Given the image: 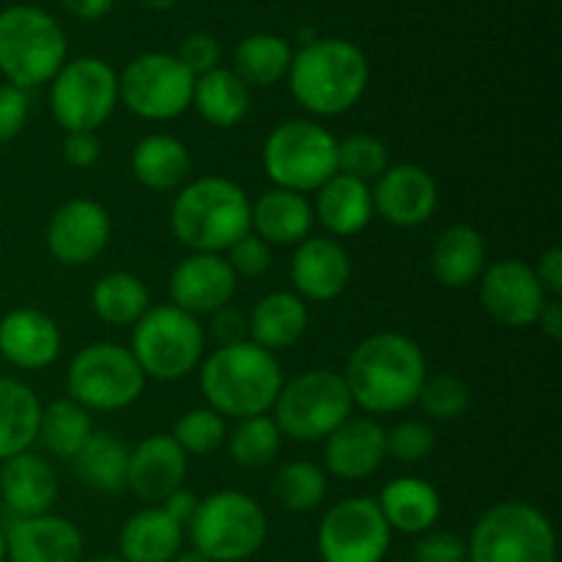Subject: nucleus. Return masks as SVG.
Wrapping results in <instances>:
<instances>
[{
	"instance_id": "f257e3e1",
	"label": "nucleus",
	"mask_w": 562,
	"mask_h": 562,
	"mask_svg": "<svg viewBox=\"0 0 562 562\" xmlns=\"http://www.w3.org/2000/svg\"><path fill=\"white\" fill-rule=\"evenodd\" d=\"M340 376L349 387L355 409L371 417L398 415L417 404L428 376V362L420 344L409 335L376 333L355 346Z\"/></svg>"
},
{
	"instance_id": "f03ea898",
	"label": "nucleus",
	"mask_w": 562,
	"mask_h": 562,
	"mask_svg": "<svg viewBox=\"0 0 562 562\" xmlns=\"http://www.w3.org/2000/svg\"><path fill=\"white\" fill-rule=\"evenodd\" d=\"M285 80L302 110L316 119H335L366 97L371 64L362 47L349 38L316 36L294 49Z\"/></svg>"
},
{
	"instance_id": "7ed1b4c3",
	"label": "nucleus",
	"mask_w": 562,
	"mask_h": 562,
	"mask_svg": "<svg viewBox=\"0 0 562 562\" xmlns=\"http://www.w3.org/2000/svg\"><path fill=\"white\" fill-rule=\"evenodd\" d=\"M283 382L278 357L252 340L217 346L198 366L203 401L225 420L269 415Z\"/></svg>"
},
{
	"instance_id": "20e7f679",
	"label": "nucleus",
	"mask_w": 562,
	"mask_h": 562,
	"mask_svg": "<svg viewBox=\"0 0 562 562\" xmlns=\"http://www.w3.org/2000/svg\"><path fill=\"white\" fill-rule=\"evenodd\" d=\"M252 201L245 187L225 176H203L176 190L170 231L190 252H220L250 234Z\"/></svg>"
},
{
	"instance_id": "39448f33",
	"label": "nucleus",
	"mask_w": 562,
	"mask_h": 562,
	"mask_svg": "<svg viewBox=\"0 0 562 562\" xmlns=\"http://www.w3.org/2000/svg\"><path fill=\"white\" fill-rule=\"evenodd\" d=\"M69 55V42L49 11L14 3L0 11V75L5 82L31 91L49 86Z\"/></svg>"
},
{
	"instance_id": "423d86ee",
	"label": "nucleus",
	"mask_w": 562,
	"mask_h": 562,
	"mask_svg": "<svg viewBox=\"0 0 562 562\" xmlns=\"http://www.w3.org/2000/svg\"><path fill=\"white\" fill-rule=\"evenodd\" d=\"M467 562H558V532L541 508L505 499L475 521Z\"/></svg>"
},
{
	"instance_id": "0eeeda50",
	"label": "nucleus",
	"mask_w": 562,
	"mask_h": 562,
	"mask_svg": "<svg viewBox=\"0 0 562 562\" xmlns=\"http://www.w3.org/2000/svg\"><path fill=\"white\" fill-rule=\"evenodd\" d=\"M192 549L212 562H245L256 558L269 536L267 510L245 492L223 488L198 499L190 525Z\"/></svg>"
},
{
	"instance_id": "6e6552de",
	"label": "nucleus",
	"mask_w": 562,
	"mask_h": 562,
	"mask_svg": "<svg viewBox=\"0 0 562 562\" xmlns=\"http://www.w3.org/2000/svg\"><path fill=\"white\" fill-rule=\"evenodd\" d=\"M261 165L272 187L311 195L338 173V137L313 119H289L263 140Z\"/></svg>"
},
{
	"instance_id": "1a4fd4ad",
	"label": "nucleus",
	"mask_w": 562,
	"mask_h": 562,
	"mask_svg": "<svg viewBox=\"0 0 562 562\" xmlns=\"http://www.w3.org/2000/svg\"><path fill=\"white\" fill-rule=\"evenodd\" d=\"M130 351L146 379L179 382L206 357V329L201 318L181 307L151 305L132 327Z\"/></svg>"
},
{
	"instance_id": "9d476101",
	"label": "nucleus",
	"mask_w": 562,
	"mask_h": 562,
	"mask_svg": "<svg viewBox=\"0 0 562 562\" xmlns=\"http://www.w3.org/2000/svg\"><path fill=\"white\" fill-rule=\"evenodd\" d=\"M269 415L283 437L294 442H324L355 415V404L338 371L311 368L285 379Z\"/></svg>"
},
{
	"instance_id": "9b49d317",
	"label": "nucleus",
	"mask_w": 562,
	"mask_h": 562,
	"mask_svg": "<svg viewBox=\"0 0 562 562\" xmlns=\"http://www.w3.org/2000/svg\"><path fill=\"white\" fill-rule=\"evenodd\" d=\"M146 382L130 346L97 340L71 357L66 368V398L88 412H121L140 401Z\"/></svg>"
},
{
	"instance_id": "f8f14e48",
	"label": "nucleus",
	"mask_w": 562,
	"mask_h": 562,
	"mask_svg": "<svg viewBox=\"0 0 562 562\" xmlns=\"http://www.w3.org/2000/svg\"><path fill=\"white\" fill-rule=\"evenodd\" d=\"M119 108V71L97 55L66 60L49 80V113L64 132H97Z\"/></svg>"
},
{
	"instance_id": "ddd939ff",
	"label": "nucleus",
	"mask_w": 562,
	"mask_h": 562,
	"mask_svg": "<svg viewBox=\"0 0 562 562\" xmlns=\"http://www.w3.org/2000/svg\"><path fill=\"white\" fill-rule=\"evenodd\" d=\"M195 75L170 53H143L119 75V102L151 124L173 121L192 108Z\"/></svg>"
},
{
	"instance_id": "4468645a",
	"label": "nucleus",
	"mask_w": 562,
	"mask_h": 562,
	"mask_svg": "<svg viewBox=\"0 0 562 562\" xmlns=\"http://www.w3.org/2000/svg\"><path fill=\"white\" fill-rule=\"evenodd\" d=\"M393 530L373 497H346L322 516L316 547L324 562H384Z\"/></svg>"
},
{
	"instance_id": "2eb2a0df",
	"label": "nucleus",
	"mask_w": 562,
	"mask_h": 562,
	"mask_svg": "<svg viewBox=\"0 0 562 562\" xmlns=\"http://www.w3.org/2000/svg\"><path fill=\"white\" fill-rule=\"evenodd\" d=\"M481 305L492 322L508 329L536 327L549 294L538 283L536 269L519 258H503L483 269L477 280Z\"/></svg>"
},
{
	"instance_id": "dca6fc26",
	"label": "nucleus",
	"mask_w": 562,
	"mask_h": 562,
	"mask_svg": "<svg viewBox=\"0 0 562 562\" xmlns=\"http://www.w3.org/2000/svg\"><path fill=\"white\" fill-rule=\"evenodd\" d=\"M113 220L99 201L71 198L47 223V252L64 267H88L110 245Z\"/></svg>"
},
{
	"instance_id": "f3484780",
	"label": "nucleus",
	"mask_w": 562,
	"mask_h": 562,
	"mask_svg": "<svg viewBox=\"0 0 562 562\" xmlns=\"http://www.w3.org/2000/svg\"><path fill=\"white\" fill-rule=\"evenodd\" d=\"M373 214L395 228H420L437 214L439 184L423 165H390L371 184Z\"/></svg>"
},
{
	"instance_id": "a211bd4d",
	"label": "nucleus",
	"mask_w": 562,
	"mask_h": 562,
	"mask_svg": "<svg viewBox=\"0 0 562 562\" xmlns=\"http://www.w3.org/2000/svg\"><path fill=\"white\" fill-rule=\"evenodd\" d=\"M239 278L220 252H187L168 280L170 305L190 316H212L231 305Z\"/></svg>"
},
{
	"instance_id": "6ab92c4d",
	"label": "nucleus",
	"mask_w": 562,
	"mask_h": 562,
	"mask_svg": "<svg viewBox=\"0 0 562 562\" xmlns=\"http://www.w3.org/2000/svg\"><path fill=\"white\" fill-rule=\"evenodd\" d=\"M291 291L305 302H333L351 280V258L333 236H307L289 263Z\"/></svg>"
},
{
	"instance_id": "aec40b11",
	"label": "nucleus",
	"mask_w": 562,
	"mask_h": 562,
	"mask_svg": "<svg viewBox=\"0 0 562 562\" xmlns=\"http://www.w3.org/2000/svg\"><path fill=\"white\" fill-rule=\"evenodd\" d=\"M387 459V428L376 417L351 415L324 439V472L338 481H366Z\"/></svg>"
},
{
	"instance_id": "412c9836",
	"label": "nucleus",
	"mask_w": 562,
	"mask_h": 562,
	"mask_svg": "<svg viewBox=\"0 0 562 562\" xmlns=\"http://www.w3.org/2000/svg\"><path fill=\"white\" fill-rule=\"evenodd\" d=\"M190 459L173 442L170 434H151L130 448L126 464V488L143 503L162 505L173 492H179L187 481Z\"/></svg>"
},
{
	"instance_id": "4be33fe9",
	"label": "nucleus",
	"mask_w": 562,
	"mask_h": 562,
	"mask_svg": "<svg viewBox=\"0 0 562 562\" xmlns=\"http://www.w3.org/2000/svg\"><path fill=\"white\" fill-rule=\"evenodd\" d=\"M86 541L66 516L42 514L5 527V562H82Z\"/></svg>"
},
{
	"instance_id": "5701e85b",
	"label": "nucleus",
	"mask_w": 562,
	"mask_h": 562,
	"mask_svg": "<svg viewBox=\"0 0 562 562\" xmlns=\"http://www.w3.org/2000/svg\"><path fill=\"white\" fill-rule=\"evenodd\" d=\"M64 346L58 322L36 307H14L0 318V357L22 371H44Z\"/></svg>"
},
{
	"instance_id": "b1692460",
	"label": "nucleus",
	"mask_w": 562,
	"mask_h": 562,
	"mask_svg": "<svg viewBox=\"0 0 562 562\" xmlns=\"http://www.w3.org/2000/svg\"><path fill=\"white\" fill-rule=\"evenodd\" d=\"M58 494V475L44 456L25 450L14 459L0 461V499L14 519L53 514Z\"/></svg>"
},
{
	"instance_id": "393cba45",
	"label": "nucleus",
	"mask_w": 562,
	"mask_h": 562,
	"mask_svg": "<svg viewBox=\"0 0 562 562\" xmlns=\"http://www.w3.org/2000/svg\"><path fill=\"white\" fill-rule=\"evenodd\" d=\"M313 220L327 231L324 236L349 239L366 231L373 220L371 184L351 176L335 173L327 184L313 192Z\"/></svg>"
},
{
	"instance_id": "a878e982",
	"label": "nucleus",
	"mask_w": 562,
	"mask_h": 562,
	"mask_svg": "<svg viewBox=\"0 0 562 562\" xmlns=\"http://www.w3.org/2000/svg\"><path fill=\"white\" fill-rule=\"evenodd\" d=\"M313 206L300 192L272 190L261 192L250 209V231L269 247H296L313 231Z\"/></svg>"
},
{
	"instance_id": "bb28decb",
	"label": "nucleus",
	"mask_w": 562,
	"mask_h": 562,
	"mask_svg": "<svg viewBox=\"0 0 562 562\" xmlns=\"http://www.w3.org/2000/svg\"><path fill=\"white\" fill-rule=\"evenodd\" d=\"M307 324L311 313L302 296H296L294 291H269L256 302L247 318V340L278 355L305 338Z\"/></svg>"
},
{
	"instance_id": "cd10ccee",
	"label": "nucleus",
	"mask_w": 562,
	"mask_h": 562,
	"mask_svg": "<svg viewBox=\"0 0 562 562\" xmlns=\"http://www.w3.org/2000/svg\"><path fill=\"white\" fill-rule=\"evenodd\" d=\"M376 505L390 530L401 536H423L434 530L442 516V497L437 488L415 475H401L390 481L379 492Z\"/></svg>"
},
{
	"instance_id": "c85d7f7f",
	"label": "nucleus",
	"mask_w": 562,
	"mask_h": 562,
	"mask_svg": "<svg viewBox=\"0 0 562 562\" xmlns=\"http://www.w3.org/2000/svg\"><path fill=\"white\" fill-rule=\"evenodd\" d=\"M184 547V525L162 505H148L124 521L119 532V558L124 562H170Z\"/></svg>"
},
{
	"instance_id": "c756f323",
	"label": "nucleus",
	"mask_w": 562,
	"mask_h": 562,
	"mask_svg": "<svg viewBox=\"0 0 562 562\" xmlns=\"http://www.w3.org/2000/svg\"><path fill=\"white\" fill-rule=\"evenodd\" d=\"M130 170L140 187L151 192H173L190 181L192 154L184 140L165 132L140 137L132 148Z\"/></svg>"
},
{
	"instance_id": "7c9ffc66",
	"label": "nucleus",
	"mask_w": 562,
	"mask_h": 562,
	"mask_svg": "<svg viewBox=\"0 0 562 562\" xmlns=\"http://www.w3.org/2000/svg\"><path fill=\"white\" fill-rule=\"evenodd\" d=\"M488 267L486 239L467 223L448 225L431 247V272L445 289H470Z\"/></svg>"
},
{
	"instance_id": "2f4dec72",
	"label": "nucleus",
	"mask_w": 562,
	"mask_h": 562,
	"mask_svg": "<svg viewBox=\"0 0 562 562\" xmlns=\"http://www.w3.org/2000/svg\"><path fill=\"white\" fill-rule=\"evenodd\" d=\"M42 401L25 382L0 376V461L14 459L38 442Z\"/></svg>"
},
{
	"instance_id": "473e14b6",
	"label": "nucleus",
	"mask_w": 562,
	"mask_h": 562,
	"mask_svg": "<svg viewBox=\"0 0 562 562\" xmlns=\"http://www.w3.org/2000/svg\"><path fill=\"white\" fill-rule=\"evenodd\" d=\"M250 88L234 75V69L217 66V69L206 71V75L195 77L192 108L214 130H231V126L241 124L247 113H250Z\"/></svg>"
},
{
	"instance_id": "72a5a7b5",
	"label": "nucleus",
	"mask_w": 562,
	"mask_h": 562,
	"mask_svg": "<svg viewBox=\"0 0 562 562\" xmlns=\"http://www.w3.org/2000/svg\"><path fill=\"white\" fill-rule=\"evenodd\" d=\"M71 472L97 494H119L126 488L130 448L113 431H93L80 453L69 461Z\"/></svg>"
},
{
	"instance_id": "f704fd0d",
	"label": "nucleus",
	"mask_w": 562,
	"mask_h": 562,
	"mask_svg": "<svg viewBox=\"0 0 562 562\" xmlns=\"http://www.w3.org/2000/svg\"><path fill=\"white\" fill-rule=\"evenodd\" d=\"M294 47L289 38L278 33H250L239 42L234 53V75L247 88H269L274 82L285 80L289 75Z\"/></svg>"
},
{
	"instance_id": "c9c22d12",
	"label": "nucleus",
	"mask_w": 562,
	"mask_h": 562,
	"mask_svg": "<svg viewBox=\"0 0 562 562\" xmlns=\"http://www.w3.org/2000/svg\"><path fill=\"white\" fill-rule=\"evenodd\" d=\"M148 307L151 302L146 283L132 272L102 274L91 289L93 316L108 327H135Z\"/></svg>"
},
{
	"instance_id": "e433bc0d",
	"label": "nucleus",
	"mask_w": 562,
	"mask_h": 562,
	"mask_svg": "<svg viewBox=\"0 0 562 562\" xmlns=\"http://www.w3.org/2000/svg\"><path fill=\"white\" fill-rule=\"evenodd\" d=\"M97 431L91 420V412L82 409L71 398H58L42 409L38 423V442L44 445L55 459L71 461L82 450V445Z\"/></svg>"
},
{
	"instance_id": "4c0bfd02",
	"label": "nucleus",
	"mask_w": 562,
	"mask_h": 562,
	"mask_svg": "<svg viewBox=\"0 0 562 562\" xmlns=\"http://www.w3.org/2000/svg\"><path fill=\"white\" fill-rule=\"evenodd\" d=\"M225 445H228L234 464L245 467V470H263V467L278 459L283 434H280L272 415H256L245 417V420H234V428H228Z\"/></svg>"
},
{
	"instance_id": "58836bf2",
	"label": "nucleus",
	"mask_w": 562,
	"mask_h": 562,
	"mask_svg": "<svg viewBox=\"0 0 562 562\" xmlns=\"http://www.w3.org/2000/svg\"><path fill=\"white\" fill-rule=\"evenodd\" d=\"M272 494L280 508L291 514H311L327 497V472L305 459L285 461L274 475Z\"/></svg>"
},
{
	"instance_id": "ea45409f",
	"label": "nucleus",
	"mask_w": 562,
	"mask_h": 562,
	"mask_svg": "<svg viewBox=\"0 0 562 562\" xmlns=\"http://www.w3.org/2000/svg\"><path fill=\"white\" fill-rule=\"evenodd\" d=\"M470 387L464 379L453 376V373H428L420 395H417V406L423 409V415L437 423L461 420L470 412Z\"/></svg>"
},
{
	"instance_id": "a19ab883",
	"label": "nucleus",
	"mask_w": 562,
	"mask_h": 562,
	"mask_svg": "<svg viewBox=\"0 0 562 562\" xmlns=\"http://www.w3.org/2000/svg\"><path fill=\"white\" fill-rule=\"evenodd\" d=\"M173 442L190 456H212L214 450H220L228 437V423L223 415H217L209 406H198V409L184 412L179 420L173 423V431H170Z\"/></svg>"
},
{
	"instance_id": "79ce46f5",
	"label": "nucleus",
	"mask_w": 562,
	"mask_h": 562,
	"mask_svg": "<svg viewBox=\"0 0 562 562\" xmlns=\"http://www.w3.org/2000/svg\"><path fill=\"white\" fill-rule=\"evenodd\" d=\"M387 168L390 148L382 137L368 135V132H355V135L338 140V173L371 184Z\"/></svg>"
},
{
	"instance_id": "37998d69",
	"label": "nucleus",
	"mask_w": 562,
	"mask_h": 562,
	"mask_svg": "<svg viewBox=\"0 0 562 562\" xmlns=\"http://www.w3.org/2000/svg\"><path fill=\"white\" fill-rule=\"evenodd\" d=\"M434 445H437V437H434L431 423L415 420V417L398 420L387 431V456H393L401 464H420L434 453Z\"/></svg>"
},
{
	"instance_id": "c03bdc74",
	"label": "nucleus",
	"mask_w": 562,
	"mask_h": 562,
	"mask_svg": "<svg viewBox=\"0 0 562 562\" xmlns=\"http://www.w3.org/2000/svg\"><path fill=\"white\" fill-rule=\"evenodd\" d=\"M228 267L234 269L236 278H263L272 267V247L263 239H258L256 234H245L236 245H231L228 250L223 252Z\"/></svg>"
},
{
	"instance_id": "a18cd8bd",
	"label": "nucleus",
	"mask_w": 562,
	"mask_h": 562,
	"mask_svg": "<svg viewBox=\"0 0 562 562\" xmlns=\"http://www.w3.org/2000/svg\"><path fill=\"white\" fill-rule=\"evenodd\" d=\"M176 58H179L192 75L201 77L220 66V60H223V44H220L217 36H212V33H190V36L181 38Z\"/></svg>"
},
{
	"instance_id": "49530a36",
	"label": "nucleus",
	"mask_w": 562,
	"mask_h": 562,
	"mask_svg": "<svg viewBox=\"0 0 562 562\" xmlns=\"http://www.w3.org/2000/svg\"><path fill=\"white\" fill-rule=\"evenodd\" d=\"M412 562H467V541L448 530H428L417 536Z\"/></svg>"
},
{
	"instance_id": "de8ad7c7",
	"label": "nucleus",
	"mask_w": 562,
	"mask_h": 562,
	"mask_svg": "<svg viewBox=\"0 0 562 562\" xmlns=\"http://www.w3.org/2000/svg\"><path fill=\"white\" fill-rule=\"evenodd\" d=\"M31 97L11 82H0V146L11 143L27 124Z\"/></svg>"
},
{
	"instance_id": "09e8293b",
	"label": "nucleus",
	"mask_w": 562,
	"mask_h": 562,
	"mask_svg": "<svg viewBox=\"0 0 562 562\" xmlns=\"http://www.w3.org/2000/svg\"><path fill=\"white\" fill-rule=\"evenodd\" d=\"M60 154H64L66 165H71V168H93L102 157V140H99L97 132H66L64 143H60Z\"/></svg>"
},
{
	"instance_id": "8fccbe9b",
	"label": "nucleus",
	"mask_w": 562,
	"mask_h": 562,
	"mask_svg": "<svg viewBox=\"0 0 562 562\" xmlns=\"http://www.w3.org/2000/svg\"><path fill=\"white\" fill-rule=\"evenodd\" d=\"M212 335L217 340V346L239 344V340H247V318L241 316L239 311H231V307H223V311L212 313Z\"/></svg>"
},
{
	"instance_id": "3c124183",
	"label": "nucleus",
	"mask_w": 562,
	"mask_h": 562,
	"mask_svg": "<svg viewBox=\"0 0 562 562\" xmlns=\"http://www.w3.org/2000/svg\"><path fill=\"white\" fill-rule=\"evenodd\" d=\"M536 278L538 283L543 285L549 296H560L562 294V250L558 245H552L549 250L541 252L536 267Z\"/></svg>"
},
{
	"instance_id": "603ef678",
	"label": "nucleus",
	"mask_w": 562,
	"mask_h": 562,
	"mask_svg": "<svg viewBox=\"0 0 562 562\" xmlns=\"http://www.w3.org/2000/svg\"><path fill=\"white\" fill-rule=\"evenodd\" d=\"M60 5H64L71 16H77V20L99 22L110 14L113 0H60Z\"/></svg>"
},
{
	"instance_id": "864d4df0",
	"label": "nucleus",
	"mask_w": 562,
	"mask_h": 562,
	"mask_svg": "<svg viewBox=\"0 0 562 562\" xmlns=\"http://www.w3.org/2000/svg\"><path fill=\"white\" fill-rule=\"evenodd\" d=\"M198 499H201V497H195V494L187 492V488L181 486L179 492H173L168 499H165L162 508L168 510V514L173 516L179 525H184V530H187V525H190L192 514H195V508H198Z\"/></svg>"
},
{
	"instance_id": "5fc2aeb1",
	"label": "nucleus",
	"mask_w": 562,
	"mask_h": 562,
	"mask_svg": "<svg viewBox=\"0 0 562 562\" xmlns=\"http://www.w3.org/2000/svg\"><path fill=\"white\" fill-rule=\"evenodd\" d=\"M536 327H541V333L547 335L552 344H560L562 340V302L560 296H549L547 305H543L541 316H538Z\"/></svg>"
},
{
	"instance_id": "6e6d98bb",
	"label": "nucleus",
	"mask_w": 562,
	"mask_h": 562,
	"mask_svg": "<svg viewBox=\"0 0 562 562\" xmlns=\"http://www.w3.org/2000/svg\"><path fill=\"white\" fill-rule=\"evenodd\" d=\"M170 562H212L209 558H203L201 552H198V549H181L179 554H176L173 560Z\"/></svg>"
},
{
	"instance_id": "4d7b16f0",
	"label": "nucleus",
	"mask_w": 562,
	"mask_h": 562,
	"mask_svg": "<svg viewBox=\"0 0 562 562\" xmlns=\"http://www.w3.org/2000/svg\"><path fill=\"white\" fill-rule=\"evenodd\" d=\"M137 3L146 5V9H151V11H170L176 3H179V0H137Z\"/></svg>"
},
{
	"instance_id": "13d9d810",
	"label": "nucleus",
	"mask_w": 562,
	"mask_h": 562,
	"mask_svg": "<svg viewBox=\"0 0 562 562\" xmlns=\"http://www.w3.org/2000/svg\"><path fill=\"white\" fill-rule=\"evenodd\" d=\"M86 562H124L119 558V554H104V558H93V560H86Z\"/></svg>"
},
{
	"instance_id": "bf43d9fd",
	"label": "nucleus",
	"mask_w": 562,
	"mask_h": 562,
	"mask_svg": "<svg viewBox=\"0 0 562 562\" xmlns=\"http://www.w3.org/2000/svg\"><path fill=\"white\" fill-rule=\"evenodd\" d=\"M0 562H5V530L0 527Z\"/></svg>"
},
{
	"instance_id": "052dcab7",
	"label": "nucleus",
	"mask_w": 562,
	"mask_h": 562,
	"mask_svg": "<svg viewBox=\"0 0 562 562\" xmlns=\"http://www.w3.org/2000/svg\"><path fill=\"white\" fill-rule=\"evenodd\" d=\"M409 562H412V560H409Z\"/></svg>"
}]
</instances>
